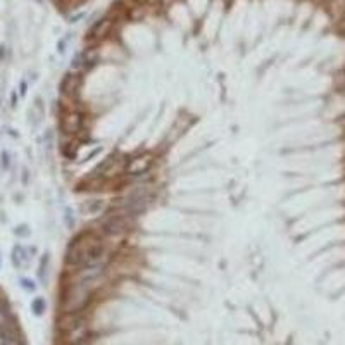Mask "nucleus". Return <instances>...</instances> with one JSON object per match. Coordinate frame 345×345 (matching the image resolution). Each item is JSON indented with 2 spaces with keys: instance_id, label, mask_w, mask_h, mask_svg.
<instances>
[{
  "instance_id": "f257e3e1",
  "label": "nucleus",
  "mask_w": 345,
  "mask_h": 345,
  "mask_svg": "<svg viewBox=\"0 0 345 345\" xmlns=\"http://www.w3.org/2000/svg\"><path fill=\"white\" fill-rule=\"evenodd\" d=\"M130 225L131 223L130 219H128V216L116 212V214H111L105 219V223H104V231L109 235H119V233H123V231H126L128 228H130Z\"/></svg>"
},
{
  "instance_id": "f03ea898",
  "label": "nucleus",
  "mask_w": 345,
  "mask_h": 345,
  "mask_svg": "<svg viewBox=\"0 0 345 345\" xmlns=\"http://www.w3.org/2000/svg\"><path fill=\"white\" fill-rule=\"evenodd\" d=\"M152 163H154V159H152V155H140V157L133 159L130 164L126 166V171L130 173V175H140V173H143V171L150 169Z\"/></svg>"
},
{
  "instance_id": "7ed1b4c3",
  "label": "nucleus",
  "mask_w": 345,
  "mask_h": 345,
  "mask_svg": "<svg viewBox=\"0 0 345 345\" xmlns=\"http://www.w3.org/2000/svg\"><path fill=\"white\" fill-rule=\"evenodd\" d=\"M28 261H30L28 250L24 249V247L16 245L14 249H12V262H14V266H16V268H23Z\"/></svg>"
},
{
  "instance_id": "20e7f679",
  "label": "nucleus",
  "mask_w": 345,
  "mask_h": 345,
  "mask_svg": "<svg viewBox=\"0 0 345 345\" xmlns=\"http://www.w3.org/2000/svg\"><path fill=\"white\" fill-rule=\"evenodd\" d=\"M79 116L78 114H69L66 116V118H62V123H60V126H62L64 131H68V133H73V131H76L79 128Z\"/></svg>"
},
{
  "instance_id": "39448f33",
  "label": "nucleus",
  "mask_w": 345,
  "mask_h": 345,
  "mask_svg": "<svg viewBox=\"0 0 345 345\" xmlns=\"http://www.w3.org/2000/svg\"><path fill=\"white\" fill-rule=\"evenodd\" d=\"M109 28V19H102L90 30V36H100V33H104Z\"/></svg>"
},
{
  "instance_id": "423d86ee",
  "label": "nucleus",
  "mask_w": 345,
  "mask_h": 345,
  "mask_svg": "<svg viewBox=\"0 0 345 345\" xmlns=\"http://www.w3.org/2000/svg\"><path fill=\"white\" fill-rule=\"evenodd\" d=\"M73 81H75V75L68 73V75L62 78V81H60V91H62V93H68L69 88H73Z\"/></svg>"
},
{
  "instance_id": "0eeeda50",
  "label": "nucleus",
  "mask_w": 345,
  "mask_h": 345,
  "mask_svg": "<svg viewBox=\"0 0 345 345\" xmlns=\"http://www.w3.org/2000/svg\"><path fill=\"white\" fill-rule=\"evenodd\" d=\"M31 309L33 313L36 314V316H40V314H44L45 311V300L42 297H36L35 300L31 302Z\"/></svg>"
},
{
  "instance_id": "6e6552de",
  "label": "nucleus",
  "mask_w": 345,
  "mask_h": 345,
  "mask_svg": "<svg viewBox=\"0 0 345 345\" xmlns=\"http://www.w3.org/2000/svg\"><path fill=\"white\" fill-rule=\"evenodd\" d=\"M21 286H23L24 290H28V292H33V290L36 288V285L31 282V280H28V278H21Z\"/></svg>"
},
{
  "instance_id": "1a4fd4ad",
  "label": "nucleus",
  "mask_w": 345,
  "mask_h": 345,
  "mask_svg": "<svg viewBox=\"0 0 345 345\" xmlns=\"http://www.w3.org/2000/svg\"><path fill=\"white\" fill-rule=\"evenodd\" d=\"M14 233L19 235V237H26V235H30V230L24 225H21V226H17L16 230H14Z\"/></svg>"
},
{
  "instance_id": "9d476101",
  "label": "nucleus",
  "mask_w": 345,
  "mask_h": 345,
  "mask_svg": "<svg viewBox=\"0 0 345 345\" xmlns=\"http://www.w3.org/2000/svg\"><path fill=\"white\" fill-rule=\"evenodd\" d=\"M100 207H102V202H100V200H97V202L88 204V210H91V212H99Z\"/></svg>"
},
{
  "instance_id": "9b49d317",
  "label": "nucleus",
  "mask_w": 345,
  "mask_h": 345,
  "mask_svg": "<svg viewBox=\"0 0 345 345\" xmlns=\"http://www.w3.org/2000/svg\"><path fill=\"white\" fill-rule=\"evenodd\" d=\"M16 102H17V95H16V93H12V95H11V105H12V107H16Z\"/></svg>"
},
{
  "instance_id": "f8f14e48",
  "label": "nucleus",
  "mask_w": 345,
  "mask_h": 345,
  "mask_svg": "<svg viewBox=\"0 0 345 345\" xmlns=\"http://www.w3.org/2000/svg\"><path fill=\"white\" fill-rule=\"evenodd\" d=\"M21 93H26V81H23V83H21Z\"/></svg>"
}]
</instances>
